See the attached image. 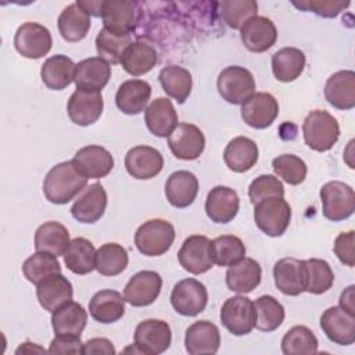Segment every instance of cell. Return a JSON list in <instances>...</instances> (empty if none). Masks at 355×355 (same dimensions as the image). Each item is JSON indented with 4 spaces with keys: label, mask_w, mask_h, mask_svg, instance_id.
I'll list each match as a JSON object with an SVG mask.
<instances>
[{
    "label": "cell",
    "mask_w": 355,
    "mask_h": 355,
    "mask_svg": "<svg viewBox=\"0 0 355 355\" xmlns=\"http://www.w3.org/2000/svg\"><path fill=\"white\" fill-rule=\"evenodd\" d=\"M244 255L245 245L237 236L223 234L211 240V257L218 266H230Z\"/></svg>",
    "instance_id": "cell-44"
},
{
    "label": "cell",
    "mask_w": 355,
    "mask_h": 355,
    "mask_svg": "<svg viewBox=\"0 0 355 355\" xmlns=\"http://www.w3.org/2000/svg\"><path fill=\"white\" fill-rule=\"evenodd\" d=\"M132 43L130 35H116L103 28L96 36V50L100 58L108 64H119L126 47Z\"/></svg>",
    "instance_id": "cell-47"
},
{
    "label": "cell",
    "mask_w": 355,
    "mask_h": 355,
    "mask_svg": "<svg viewBox=\"0 0 355 355\" xmlns=\"http://www.w3.org/2000/svg\"><path fill=\"white\" fill-rule=\"evenodd\" d=\"M69 243L71 240L68 229L57 220L44 222L35 232L36 251L49 252L55 257H60L65 254Z\"/></svg>",
    "instance_id": "cell-37"
},
{
    "label": "cell",
    "mask_w": 355,
    "mask_h": 355,
    "mask_svg": "<svg viewBox=\"0 0 355 355\" xmlns=\"http://www.w3.org/2000/svg\"><path fill=\"white\" fill-rule=\"evenodd\" d=\"M219 318L229 333L233 336H245L255 327V305L244 295L230 297L223 302Z\"/></svg>",
    "instance_id": "cell-7"
},
{
    "label": "cell",
    "mask_w": 355,
    "mask_h": 355,
    "mask_svg": "<svg viewBox=\"0 0 355 355\" xmlns=\"http://www.w3.org/2000/svg\"><path fill=\"white\" fill-rule=\"evenodd\" d=\"M116 351L112 345V343L108 338L104 337H96L90 338L86 343H83L82 354L83 355H114Z\"/></svg>",
    "instance_id": "cell-55"
},
{
    "label": "cell",
    "mask_w": 355,
    "mask_h": 355,
    "mask_svg": "<svg viewBox=\"0 0 355 355\" xmlns=\"http://www.w3.org/2000/svg\"><path fill=\"white\" fill-rule=\"evenodd\" d=\"M53 46L50 31L37 22H25L18 26L14 36L15 50L25 58L37 60L44 57Z\"/></svg>",
    "instance_id": "cell-8"
},
{
    "label": "cell",
    "mask_w": 355,
    "mask_h": 355,
    "mask_svg": "<svg viewBox=\"0 0 355 355\" xmlns=\"http://www.w3.org/2000/svg\"><path fill=\"white\" fill-rule=\"evenodd\" d=\"M78 6L86 11L89 15L93 17H101L104 0H78Z\"/></svg>",
    "instance_id": "cell-56"
},
{
    "label": "cell",
    "mask_w": 355,
    "mask_h": 355,
    "mask_svg": "<svg viewBox=\"0 0 355 355\" xmlns=\"http://www.w3.org/2000/svg\"><path fill=\"white\" fill-rule=\"evenodd\" d=\"M284 355H312L318 352V338L311 329L298 324L291 327L282 338Z\"/></svg>",
    "instance_id": "cell-43"
},
{
    "label": "cell",
    "mask_w": 355,
    "mask_h": 355,
    "mask_svg": "<svg viewBox=\"0 0 355 355\" xmlns=\"http://www.w3.org/2000/svg\"><path fill=\"white\" fill-rule=\"evenodd\" d=\"M171 304L183 316H197L208 304L207 287L196 279H183L173 286Z\"/></svg>",
    "instance_id": "cell-9"
},
{
    "label": "cell",
    "mask_w": 355,
    "mask_h": 355,
    "mask_svg": "<svg viewBox=\"0 0 355 355\" xmlns=\"http://www.w3.org/2000/svg\"><path fill=\"white\" fill-rule=\"evenodd\" d=\"M87 179L73 166L72 161L54 165L43 180V194L47 201L55 205L68 204L86 189Z\"/></svg>",
    "instance_id": "cell-1"
},
{
    "label": "cell",
    "mask_w": 355,
    "mask_h": 355,
    "mask_svg": "<svg viewBox=\"0 0 355 355\" xmlns=\"http://www.w3.org/2000/svg\"><path fill=\"white\" fill-rule=\"evenodd\" d=\"M198 194V179L189 171H176L165 183V197L175 208H187Z\"/></svg>",
    "instance_id": "cell-29"
},
{
    "label": "cell",
    "mask_w": 355,
    "mask_h": 355,
    "mask_svg": "<svg viewBox=\"0 0 355 355\" xmlns=\"http://www.w3.org/2000/svg\"><path fill=\"white\" fill-rule=\"evenodd\" d=\"M240 198L227 186H215L207 196L205 212L214 223H229L239 214Z\"/></svg>",
    "instance_id": "cell-23"
},
{
    "label": "cell",
    "mask_w": 355,
    "mask_h": 355,
    "mask_svg": "<svg viewBox=\"0 0 355 355\" xmlns=\"http://www.w3.org/2000/svg\"><path fill=\"white\" fill-rule=\"evenodd\" d=\"M178 259L180 266L191 275L208 272L214 266L211 257V240L201 234L189 236L178 252Z\"/></svg>",
    "instance_id": "cell-12"
},
{
    "label": "cell",
    "mask_w": 355,
    "mask_h": 355,
    "mask_svg": "<svg viewBox=\"0 0 355 355\" xmlns=\"http://www.w3.org/2000/svg\"><path fill=\"white\" fill-rule=\"evenodd\" d=\"M104 101L101 92H89L76 89L67 104L69 119L79 126H89L101 116Z\"/></svg>",
    "instance_id": "cell-18"
},
{
    "label": "cell",
    "mask_w": 355,
    "mask_h": 355,
    "mask_svg": "<svg viewBox=\"0 0 355 355\" xmlns=\"http://www.w3.org/2000/svg\"><path fill=\"white\" fill-rule=\"evenodd\" d=\"M71 161L75 169L86 179L104 178L114 168V157L111 153L97 144L79 148Z\"/></svg>",
    "instance_id": "cell-13"
},
{
    "label": "cell",
    "mask_w": 355,
    "mask_h": 355,
    "mask_svg": "<svg viewBox=\"0 0 355 355\" xmlns=\"http://www.w3.org/2000/svg\"><path fill=\"white\" fill-rule=\"evenodd\" d=\"M22 273L28 282L37 284L51 275L61 273V265L55 255L36 251L33 255L25 259L22 265Z\"/></svg>",
    "instance_id": "cell-46"
},
{
    "label": "cell",
    "mask_w": 355,
    "mask_h": 355,
    "mask_svg": "<svg viewBox=\"0 0 355 355\" xmlns=\"http://www.w3.org/2000/svg\"><path fill=\"white\" fill-rule=\"evenodd\" d=\"M162 277L154 270H140L133 275L123 288L125 301L132 306H148L159 295Z\"/></svg>",
    "instance_id": "cell-15"
},
{
    "label": "cell",
    "mask_w": 355,
    "mask_h": 355,
    "mask_svg": "<svg viewBox=\"0 0 355 355\" xmlns=\"http://www.w3.org/2000/svg\"><path fill=\"white\" fill-rule=\"evenodd\" d=\"M87 312L75 301H68L55 309L51 315V326L55 336L80 337L86 327Z\"/></svg>",
    "instance_id": "cell-33"
},
{
    "label": "cell",
    "mask_w": 355,
    "mask_h": 355,
    "mask_svg": "<svg viewBox=\"0 0 355 355\" xmlns=\"http://www.w3.org/2000/svg\"><path fill=\"white\" fill-rule=\"evenodd\" d=\"M137 3L126 0H104L101 19L104 28L116 35H130L136 29Z\"/></svg>",
    "instance_id": "cell-22"
},
{
    "label": "cell",
    "mask_w": 355,
    "mask_h": 355,
    "mask_svg": "<svg viewBox=\"0 0 355 355\" xmlns=\"http://www.w3.org/2000/svg\"><path fill=\"white\" fill-rule=\"evenodd\" d=\"M273 172L277 178H282L286 183L297 186L306 178V164L294 154H282L272 161Z\"/></svg>",
    "instance_id": "cell-50"
},
{
    "label": "cell",
    "mask_w": 355,
    "mask_h": 355,
    "mask_svg": "<svg viewBox=\"0 0 355 355\" xmlns=\"http://www.w3.org/2000/svg\"><path fill=\"white\" fill-rule=\"evenodd\" d=\"M324 97L337 110L355 107V72L351 69L337 71L324 85Z\"/></svg>",
    "instance_id": "cell-27"
},
{
    "label": "cell",
    "mask_w": 355,
    "mask_h": 355,
    "mask_svg": "<svg viewBox=\"0 0 355 355\" xmlns=\"http://www.w3.org/2000/svg\"><path fill=\"white\" fill-rule=\"evenodd\" d=\"M320 327L330 341L338 345L355 343V313L341 306H330L320 316Z\"/></svg>",
    "instance_id": "cell-16"
},
{
    "label": "cell",
    "mask_w": 355,
    "mask_h": 355,
    "mask_svg": "<svg viewBox=\"0 0 355 355\" xmlns=\"http://www.w3.org/2000/svg\"><path fill=\"white\" fill-rule=\"evenodd\" d=\"M354 240L355 232H343L334 240V254L341 263L352 268L355 265V252H354Z\"/></svg>",
    "instance_id": "cell-53"
},
{
    "label": "cell",
    "mask_w": 355,
    "mask_h": 355,
    "mask_svg": "<svg viewBox=\"0 0 355 355\" xmlns=\"http://www.w3.org/2000/svg\"><path fill=\"white\" fill-rule=\"evenodd\" d=\"M302 135L305 144L319 153L329 151L340 137L337 119L326 110L311 111L302 122Z\"/></svg>",
    "instance_id": "cell-2"
},
{
    "label": "cell",
    "mask_w": 355,
    "mask_h": 355,
    "mask_svg": "<svg viewBox=\"0 0 355 355\" xmlns=\"http://www.w3.org/2000/svg\"><path fill=\"white\" fill-rule=\"evenodd\" d=\"M172 343L169 324L161 319H146L136 326L135 345L140 354L159 355L165 352Z\"/></svg>",
    "instance_id": "cell-10"
},
{
    "label": "cell",
    "mask_w": 355,
    "mask_h": 355,
    "mask_svg": "<svg viewBox=\"0 0 355 355\" xmlns=\"http://www.w3.org/2000/svg\"><path fill=\"white\" fill-rule=\"evenodd\" d=\"M306 288L305 291L319 295L327 293L334 283V273L331 266L324 259H306Z\"/></svg>",
    "instance_id": "cell-48"
},
{
    "label": "cell",
    "mask_w": 355,
    "mask_h": 355,
    "mask_svg": "<svg viewBox=\"0 0 355 355\" xmlns=\"http://www.w3.org/2000/svg\"><path fill=\"white\" fill-rule=\"evenodd\" d=\"M72 295V284L61 273L51 275L36 284V297L39 304L51 313L65 302L71 301Z\"/></svg>",
    "instance_id": "cell-28"
},
{
    "label": "cell",
    "mask_w": 355,
    "mask_h": 355,
    "mask_svg": "<svg viewBox=\"0 0 355 355\" xmlns=\"http://www.w3.org/2000/svg\"><path fill=\"white\" fill-rule=\"evenodd\" d=\"M158 79L162 90L179 104H183L189 98L193 87V78L186 68L179 65H166L159 71Z\"/></svg>",
    "instance_id": "cell-40"
},
{
    "label": "cell",
    "mask_w": 355,
    "mask_h": 355,
    "mask_svg": "<svg viewBox=\"0 0 355 355\" xmlns=\"http://www.w3.org/2000/svg\"><path fill=\"white\" fill-rule=\"evenodd\" d=\"M125 168L130 176L139 180L155 178L164 168L162 154L150 146L132 147L125 155Z\"/></svg>",
    "instance_id": "cell-19"
},
{
    "label": "cell",
    "mask_w": 355,
    "mask_h": 355,
    "mask_svg": "<svg viewBox=\"0 0 355 355\" xmlns=\"http://www.w3.org/2000/svg\"><path fill=\"white\" fill-rule=\"evenodd\" d=\"M354 291L355 286H348L340 295V306L347 309L348 312L355 313V306H354Z\"/></svg>",
    "instance_id": "cell-57"
},
{
    "label": "cell",
    "mask_w": 355,
    "mask_h": 355,
    "mask_svg": "<svg viewBox=\"0 0 355 355\" xmlns=\"http://www.w3.org/2000/svg\"><path fill=\"white\" fill-rule=\"evenodd\" d=\"M75 65L76 64H73L69 57L64 54H55L47 58L42 65V82L50 90H64L73 82Z\"/></svg>",
    "instance_id": "cell-36"
},
{
    "label": "cell",
    "mask_w": 355,
    "mask_h": 355,
    "mask_svg": "<svg viewBox=\"0 0 355 355\" xmlns=\"http://www.w3.org/2000/svg\"><path fill=\"white\" fill-rule=\"evenodd\" d=\"M251 204H257L270 197H284V186L275 175H259L248 187Z\"/></svg>",
    "instance_id": "cell-51"
},
{
    "label": "cell",
    "mask_w": 355,
    "mask_h": 355,
    "mask_svg": "<svg viewBox=\"0 0 355 355\" xmlns=\"http://www.w3.org/2000/svg\"><path fill=\"white\" fill-rule=\"evenodd\" d=\"M32 354V352H46V349L44 348H42V347H39L37 344H35V343H29V341H26V343H24V344H21L18 348H17V351H15V354Z\"/></svg>",
    "instance_id": "cell-58"
},
{
    "label": "cell",
    "mask_w": 355,
    "mask_h": 355,
    "mask_svg": "<svg viewBox=\"0 0 355 355\" xmlns=\"http://www.w3.org/2000/svg\"><path fill=\"white\" fill-rule=\"evenodd\" d=\"M111 78V65L100 57H89L75 65L76 89L101 92Z\"/></svg>",
    "instance_id": "cell-25"
},
{
    "label": "cell",
    "mask_w": 355,
    "mask_h": 355,
    "mask_svg": "<svg viewBox=\"0 0 355 355\" xmlns=\"http://www.w3.org/2000/svg\"><path fill=\"white\" fill-rule=\"evenodd\" d=\"M277 115L279 103L270 93L257 92L241 104V118L254 129L269 128Z\"/></svg>",
    "instance_id": "cell-17"
},
{
    "label": "cell",
    "mask_w": 355,
    "mask_h": 355,
    "mask_svg": "<svg viewBox=\"0 0 355 355\" xmlns=\"http://www.w3.org/2000/svg\"><path fill=\"white\" fill-rule=\"evenodd\" d=\"M218 6L222 19L232 29H241L248 19L257 17L258 10V3L254 0H223Z\"/></svg>",
    "instance_id": "cell-49"
},
{
    "label": "cell",
    "mask_w": 355,
    "mask_h": 355,
    "mask_svg": "<svg viewBox=\"0 0 355 355\" xmlns=\"http://www.w3.org/2000/svg\"><path fill=\"white\" fill-rule=\"evenodd\" d=\"M158 62L157 50L144 40L132 42L123 51L119 64L132 76H141L150 72Z\"/></svg>",
    "instance_id": "cell-35"
},
{
    "label": "cell",
    "mask_w": 355,
    "mask_h": 355,
    "mask_svg": "<svg viewBox=\"0 0 355 355\" xmlns=\"http://www.w3.org/2000/svg\"><path fill=\"white\" fill-rule=\"evenodd\" d=\"M273 279L284 295H300L306 288V262L293 257L282 258L273 266Z\"/></svg>",
    "instance_id": "cell-14"
},
{
    "label": "cell",
    "mask_w": 355,
    "mask_h": 355,
    "mask_svg": "<svg viewBox=\"0 0 355 355\" xmlns=\"http://www.w3.org/2000/svg\"><path fill=\"white\" fill-rule=\"evenodd\" d=\"M216 86L220 97L233 105L243 104L255 93V79L252 73L240 65H230L222 69Z\"/></svg>",
    "instance_id": "cell-6"
},
{
    "label": "cell",
    "mask_w": 355,
    "mask_h": 355,
    "mask_svg": "<svg viewBox=\"0 0 355 355\" xmlns=\"http://www.w3.org/2000/svg\"><path fill=\"white\" fill-rule=\"evenodd\" d=\"M258 155V146L252 139L237 136L232 139L225 147L223 161L230 171L236 173H244L257 164Z\"/></svg>",
    "instance_id": "cell-31"
},
{
    "label": "cell",
    "mask_w": 355,
    "mask_h": 355,
    "mask_svg": "<svg viewBox=\"0 0 355 355\" xmlns=\"http://www.w3.org/2000/svg\"><path fill=\"white\" fill-rule=\"evenodd\" d=\"M240 39L247 50L252 53H263L275 46L277 40V29L269 18L257 15L241 26Z\"/></svg>",
    "instance_id": "cell-21"
},
{
    "label": "cell",
    "mask_w": 355,
    "mask_h": 355,
    "mask_svg": "<svg viewBox=\"0 0 355 355\" xmlns=\"http://www.w3.org/2000/svg\"><path fill=\"white\" fill-rule=\"evenodd\" d=\"M83 343L80 337L55 336L49 347L50 354H82Z\"/></svg>",
    "instance_id": "cell-54"
},
{
    "label": "cell",
    "mask_w": 355,
    "mask_h": 355,
    "mask_svg": "<svg viewBox=\"0 0 355 355\" xmlns=\"http://www.w3.org/2000/svg\"><path fill=\"white\" fill-rule=\"evenodd\" d=\"M254 220L262 233L279 237L290 225L291 207L283 197L265 198L254 205Z\"/></svg>",
    "instance_id": "cell-4"
},
{
    "label": "cell",
    "mask_w": 355,
    "mask_h": 355,
    "mask_svg": "<svg viewBox=\"0 0 355 355\" xmlns=\"http://www.w3.org/2000/svg\"><path fill=\"white\" fill-rule=\"evenodd\" d=\"M261 277V265L255 259L244 257L229 266L226 272V286L230 291L247 294L259 286Z\"/></svg>",
    "instance_id": "cell-32"
},
{
    "label": "cell",
    "mask_w": 355,
    "mask_h": 355,
    "mask_svg": "<svg viewBox=\"0 0 355 355\" xmlns=\"http://www.w3.org/2000/svg\"><path fill=\"white\" fill-rule=\"evenodd\" d=\"M305 68V54L297 47H283L272 55V72L280 82L288 83L300 78Z\"/></svg>",
    "instance_id": "cell-39"
},
{
    "label": "cell",
    "mask_w": 355,
    "mask_h": 355,
    "mask_svg": "<svg viewBox=\"0 0 355 355\" xmlns=\"http://www.w3.org/2000/svg\"><path fill=\"white\" fill-rule=\"evenodd\" d=\"M351 3H343V1H327V0H306V1H293V6L297 8L312 11L319 17L323 18H334L341 11H344L347 7H349Z\"/></svg>",
    "instance_id": "cell-52"
},
{
    "label": "cell",
    "mask_w": 355,
    "mask_h": 355,
    "mask_svg": "<svg viewBox=\"0 0 355 355\" xmlns=\"http://www.w3.org/2000/svg\"><path fill=\"white\" fill-rule=\"evenodd\" d=\"M107 208V191L101 183L86 186L71 207V214L80 223H96Z\"/></svg>",
    "instance_id": "cell-20"
},
{
    "label": "cell",
    "mask_w": 355,
    "mask_h": 355,
    "mask_svg": "<svg viewBox=\"0 0 355 355\" xmlns=\"http://www.w3.org/2000/svg\"><path fill=\"white\" fill-rule=\"evenodd\" d=\"M168 146L178 159H197L205 148V136L201 129L193 123L182 122L168 136Z\"/></svg>",
    "instance_id": "cell-11"
},
{
    "label": "cell",
    "mask_w": 355,
    "mask_h": 355,
    "mask_svg": "<svg viewBox=\"0 0 355 355\" xmlns=\"http://www.w3.org/2000/svg\"><path fill=\"white\" fill-rule=\"evenodd\" d=\"M128 262V251L118 243H105L96 251V270L103 276H116L122 273Z\"/></svg>",
    "instance_id": "cell-42"
},
{
    "label": "cell",
    "mask_w": 355,
    "mask_h": 355,
    "mask_svg": "<svg viewBox=\"0 0 355 355\" xmlns=\"http://www.w3.org/2000/svg\"><path fill=\"white\" fill-rule=\"evenodd\" d=\"M257 311L255 327L261 331H273L282 326L286 312L283 305L272 295H261L254 302Z\"/></svg>",
    "instance_id": "cell-45"
},
{
    "label": "cell",
    "mask_w": 355,
    "mask_h": 355,
    "mask_svg": "<svg viewBox=\"0 0 355 355\" xmlns=\"http://www.w3.org/2000/svg\"><path fill=\"white\" fill-rule=\"evenodd\" d=\"M184 347L190 355L216 354L220 347L219 329L209 320L194 322L186 330Z\"/></svg>",
    "instance_id": "cell-24"
},
{
    "label": "cell",
    "mask_w": 355,
    "mask_h": 355,
    "mask_svg": "<svg viewBox=\"0 0 355 355\" xmlns=\"http://www.w3.org/2000/svg\"><path fill=\"white\" fill-rule=\"evenodd\" d=\"M175 241V227L165 219H150L139 226L135 233V244L146 257L165 254Z\"/></svg>",
    "instance_id": "cell-3"
},
{
    "label": "cell",
    "mask_w": 355,
    "mask_h": 355,
    "mask_svg": "<svg viewBox=\"0 0 355 355\" xmlns=\"http://www.w3.org/2000/svg\"><path fill=\"white\" fill-rule=\"evenodd\" d=\"M57 25L60 35L65 42L76 43L86 37L92 22L90 15L83 11L78 3H72L61 11Z\"/></svg>",
    "instance_id": "cell-38"
},
{
    "label": "cell",
    "mask_w": 355,
    "mask_h": 355,
    "mask_svg": "<svg viewBox=\"0 0 355 355\" xmlns=\"http://www.w3.org/2000/svg\"><path fill=\"white\" fill-rule=\"evenodd\" d=\"M144 122L154 136L168 137L178 126V112L169 98L157 97L146 108Z\"/></svg>",
    "instance_id": "cell-26"
},
{
    "label": "cell",
    "mask_w": 355,
    "mask_h": 355,
    "mask_svg": "<svg viewBox=\"0 0 355 355\" xmlns=\"http://www.w3.org/2000/svg\"><path fill=\"white\" fill-rule=\"evenodd\" d=\"M151 97V86L141 79L125 80L116 90L115 103L119 111L126 115H137L146 110Z\"/></svg>",
    "instance_id": "cell-30"
},
{
    "label": "cell",
    "mask_w": 355,
    "mask_h": 355,
    "mask_svg": "<svg viewBox=\"0 0 355 355\" xmlns=\"http://www.w3.org/2000/svg\"><path fill=\"white\" fill-rule=\"evenodd\" d=\"M89 313L96 322L115 323L125 315V297L115 290H100L89 302Z\"/></svg>",
    "instance_id": "cell-34"
},
{
    "label": "cell",
    "mask_w": 355,
    "mask_h": 355,
    "mask_svg": "<svg viewBox=\"0 0 355 355\" xmlns=\"http://www.w3.org/2000/svg\"><path fill=\"white\" fill-rule=\"evenodd\" d=\"M320 201L323 216L331 222L348 219L355 211L354 189L338 180L327 182L320 189Z\"/></svg>",
    "instance_id": "cell-5"
},
{
    "label": "cell",
    "mask_w": 355,
    "mask_h": 355,
    "mask_svg": "<svg viewBox=\"0 0 355 355\" xmlns=\"http://www.w3.org/2000/svg\"><path fill=\"white\" fill-rule=\"evenodd\" d=\"M64 262L75 275L90 273L96 269V248L93 243L85 237L71 240L64 254Z\"/></svg>",
    "instance_id": "cell-41"
}]
</instances>
